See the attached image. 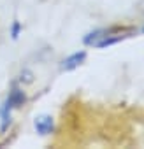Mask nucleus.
Segmentation results:
<instances>
[{"instance_id": "f257e3e1", "label": "nucleus", "mask_w": 144, "mask_h": 149, "mask_svg": "<svg viewBox=\"0 0 144 149\" xmlns=\"http://www.w3.org/2000/svg\"><path fill=\"white\" fill-rule=\"evenodd\" d=\"M113 32H114V28H102V30L92 32L85 37V44L93 46V47H109L127 37V35H120V33H113Z\"/></svg>"}, {"instance_id": "f03ea898", "label": "nucleus", "mask_w": 144, "mask_h": 149, "mask_svg": "<svg viewBox=\"0 0 144 149\" xmlns=\"http://www.w3.org/2000/svg\"><path fill=\"white\" fill-rule=\"evenodd\" d=\"M34 126H35L37 133H41V135H49V133L53 132V128H55V121H53L51 116H48V114H41V116L35 118Z\"/></svg>"}, {"instance_id": "7ed1b4c3", "label": "nucleus", "mask_w": 144, "mask_h": 149, "mask_svg": "<svg viewBox=\"0 0 144 149\" xmlns=\"http://www.w3.org/2000/svg\"><path fill=\"white\" fill-rule=\"evenodd\" d=\"M13 109H14V105L9 102V98L0 105V130L2 132H6L9 128V125H11V112H13Z\"/></svg>"}, {"instance_id": "20e7f679", "label": "nucleus", "mask_w": 144, "mask_h": 149, "mask_svg": "<svg viewBox=\"0 0 144 149\" xmlns=\"http://www.w3.org/2000/svg\"><path fill=\"white\" fill-rule=\"evenodd\" d=\"M85 58H86V53H85V51H78V53L70 54L69 58L63 60L62 68H63V70H74L76 67H79V65L85 61Z\"/></svg>"}, {"instance_id": "39448f33", "label": "nucleus", "mask_w": 144, "mask_h": 149, "mask_svg": "<svg viewBox=\"0 0 144 149\" xmlns=\"http://www.w3.org/2000/svg\"><path fill=\"white\" fill-rule=\"evenodd\" d=\"M9 102L14 105V107H18V105H21L23 102H25V93L18 88V86H13V90L9 91Z\"/></svg>"}, {"instance_id": "423d86ee", "label": "nucleus", "mask_w": 144, "mask_h": 149, "mask_svg": "<svg viewBox=\"0 0 144 149\" xmlns=\"http://www.w3.org/2000/svg\"><path fill=\"white\" fill-rule=\"evenodd\" d=\"M20 32H21V25H20V21H14V23H13V28H11L13 39H18V37H20Z\"/></svg>"}, {"instance_id": "0eeeda50", "label": "nucleus", "mask_w": 144, "mask_h": 149, "mask_svg": "<svg viewBox=\"0 0 144 149\" xmlns=\"http://www.w3.org/2000/svg\"><path fill=\"white\" fill-rule=\"evenodd\" d=\"M142 32H144V30H142Z\"/></svg>"}]
</instances>
